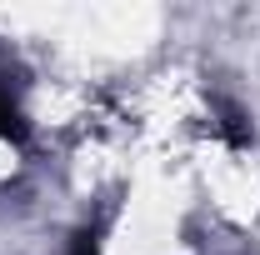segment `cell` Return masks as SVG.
I'll return each instance as SVG.
<instances>
[{
  "instance_id": "6da1fadb",
  "label": "cell",
  "mask_w": 260,
  "mask_h": 255,
  "mask_svg": "<svg viewBox=\"0 0 260 255\" xmlns=\"http://www.w3.org/2000/svg\"><path fill=\"white\" fill-rule=\"evenodd\" d=\"M10 135H20V115H15L10 95L0 90V140H10Z\"/></svg>"
}]
</instances>
